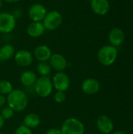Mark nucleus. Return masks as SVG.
Returning <instances> with one entry per match:
<instances>
[{"label":"nucleus","instance_id":"nucleus-28","mask_svg":"<svg viewBox=\"0 0 133 134\" xmlns=\"http://www.w3.org/2000/svg\"><path fill=\"white\" fill-rule=\"evenodd\" d=\"M4 124H5V120L3 119V118L0 115V130L4 126Z\"/></svg>","mask_w":133,"mask_h":134},{"label":"nucleus","instance_id":"nucleus-31","mask_svg":"<svg viewBox=\"0 0 133 134\" xmlns=\"http://www.w3.org/2000/svg\"><path fill=\"white\" fill-rule=\"evenodd\" d=\"M2 0H0V8L2 7Z\"/></svg>","mask_w":133,"mask_h":134},{"label":"nucleus","instance_id":"nucleus-2","mask_svg":"<svg viewBox=\"0 0 133 134\" xmlns=\"http://www.w3.org/2000/svg\"><path fill=\"white\" fill-rule=\"evenodd\" d=\"M118 56L117 48L111 45H106L102 46L97 53L99 62L104 66H110L113 64Z\"/></svg>","mask_w":133,"mask_h":134},{"label":"nucleus","instance_id":"nucleus-5","mask_svg":"<svg viewBox=\"0 0 133 134\" xmlns=\"http://www.w3.org/2000/svg\"><path fill=\"white\" fill-rule=\"evenodd\" d=\"M42 22L45 30L55 31L62 24L63 16L61 13L57 10H52L47 12L45 18Z\"/></svg>","mask_w":133,"mask_h":134},{"label":"nucleus","instance_id":"nucleus-33","mask_svg":"<svg viewBox=\"0 0 133 134\" xmlns=\"http://www.w3.org/2000/svg\"><path fill=\"white\" fill-rule=\"evenodd\" d=\"M132 2H133V0H132Z\"/></svg>","mask_w":133,"mask_h":134},{"label":"nucleus","instance_id":"nucleus-23","mask_svg":"<svg viewBox=\"0 0 133 134\" xmlns=\"http://www.w3.org/2000/svg\"><path fill=\"white\" fill-rule=\"evenodd\" d=\"M66 100V94L65 92L62 91H56L54 94V101L57 104H62Z\"/></svg>","mask_w":133,"mask_h":134},{"label":"nucleus","instance_id":"nucleus-24","mask_svg":"<svg viewBox=\"0 0 133 134\" xmlns=\"http://www.w3.org/2000/svg\"><path fill=\"white\" fill-rule=\"evenodd\" d=\"M14 134H33V132L32 130L22 124L16 129Z\"/></svg>","mask_w":133,"mask_h":134},{"label":"nucleus","instance_id":"nucleus-27","mask_svg":"<svg viewBox=\"0 0 133 134\" xmlns=\"http://www.w3.org/2000/svg\"><path fill=\"white\" fill-rule=\"evenodd\" d=\"M13 13V15L14 16V17L16 19L17 17H20L21 16V10L20 9H15L14 10V12L13 13Z\"/></svg>","mask_w":133,"mask_h":134},{"label":"nucleus","instance_id":"nucleus-6","mask_svg":"<svg viewBox=\"0 0 133 134\" xmlns=\"http://www.w3.org/2000/svg\"><path fill=\"white\" fill-rule=\"evenodd\" d=\"M16 24V19L12 13H0V33L9 34L12 32Z\"/></svg>","mask_w":133,"mask_h":134},{"label":"nucleus","instance_id":"nucleus-11","mask_svg":"<svg viewBox=\"0 0 133 134\" xmlns=\"http://www.w3.org/2000/svg\"><path fill=\"white\" fill-rule=\"evenodd\" d=\"M49 64L56 71H63L68 65L67 59L60 53H53L49 60Z\"/></svg>","mask_w":133,"mask_h":134},{"label":"nucleus","instance_id":"nucleus-7","mask_svg":"<svg viewBox=\"0 0 133 134\" xmlns=\"http://www.w3.org/2000/svg\"><path fill=\"white\" fill-rule=\"evenodd\" d=\"M53 88L56 91L66 92L71 86L69 76L63 71H57L52 79Z\"/></svg>","mask_w":133,"mask_h":134},{"label":"nucleus","instance_id":"nucleus-14","mask_svg":"<svg viewBox=\"0 0 133 134\" xmlns=\"http://www.w3.org/2000/svg\"><path fill=\"white\" fill-rule=\"evenodd\" d=\"M92 10L97 15H105L110 10V2L108 0H91Z\"/></svg>","mask_w":133,"mask_h":134},{"label":"nucleus","instance_id":"nucleus-29","mask_svg":"<svg viewBox=\"0 0 133 134\" xmlns=\"http://www.w3.org/2000/svg\"><path fill=\"white\" fill-rule=\"evenodd\" d=\"M2 1H5V2H9V3H16V2H19L20 0H2Z\"/></svg>","mask_w":133,"mask_h":134},{"label":"nucleus","instance_id":"nucleus-19","mask_svg":"<svg viewBox=\"0 0 133 134\" xmlns=\"http://www.w3.org/2000/svg\"><path fill=\"white\" fill-rule=\"evenodd\" d=\"M15 48L11 44H5L0 48V61H7L15 55Z\"/></svg>","mask_w":133,"mask_h":134},{"label":"nucleus","instance_id":"nucleus-1","mask_svg":"<svg viewBox=\"0 0 133 134\" xmlns=\"http://www.w3.org/2000/svg\"><path fill=\"white\" fill-rule=\"evenodd\" d=\"M6 104L14 112H20L27 107L28 97L24 91L20 89H13L6 96Z\"/></svg>","mask_w":133,"mask_h":134},{"label":"nucleus","instance_id":"nucleus-4","mask_svg":"<svg viewBox=\"0 0 133 134\" xmlns=\"http://www.w3.org/2000/svg\"><path fill=\"white\" fill-rule=\"evenodd\" d=\"M61 134H85V126L76 118L65 119L60 127Z\"/></svg>","mask_w":133,"mask_h":134},{"label":"nucleus","instance_id":"nucleus-21","mask_svg":"<svg viewBox=\"0 0 133 134\" xmlns=\"http://www.w3.org/2000/svg\"><path fill=\"white\" fill-rule=\"evenodd\" d=\"M13 90L12 83L8 80H1L0 81V94L7 96Z\"/></svg>","mask_w":133,"mask_h":134},{"label":"nucleus","instance_id":"nucleus-15","mask_svg":"<svg viewBox=\"0 0 133 134\" xmlns=\"http://www.w3.org/2000/svg\"><path fill=\"white\" fill-rule=\"evenodd\" d=\"M108 39L111 45L117 48L123 43L125 40V33L121 28L114 27L110 31Z\"/></svg>","mask_w":133,"mask_h":134},{"label":"nucleus","instance_id":"nucleus-16","mask_svg":"<svg viewBox=\"0 0 133 134\" xmlns=\"http://www.w3.org/2000/svg\"><path fill=\"white\" fill-rule=\"evenodd\" d=\"M45 29L42 22H34L32 21L27 27V33L30 37L38 38L42 36Z\"/></svg>","mask_w":133,"mask_h":134},{"label":"nucleus","instance_id":"nucleus-18","mask_svg":"<svg viewBox=\"0 0 133 134\" xmlns=\"http://www.w3.org/2000/svg\"><path fill=\"white\" fill-rule=\"evenodd\" d=\"M40 123V117L36 113H29L23 119V125L30 128L31 130L38 127Z\"/></svg>","mask_w":133,"mask_h":134},{"label":"nucleus","instance_id":"nucleus-10","mask_svg":"<svg viewBox=\"0 0 133 134\" xmlns=\"http://www.w3.org/2000/svg\"><path fill=\"white\" fill-rule=\"evenodd\" d=\"M81 89L85 94L94 95L100 91V83L94 78H88L82 82Z\"/></svg>","mask_w":133,"mask_h":134},{"label":"nucleus","instance_id":"nucleus-20","mask_svg":"<svg viewBox=\"0 0 133 134\" xmlns=\"http://www.w3.org/2000/svg\"><path fill=\"white\" fill-rule=\"evenodd\" d=\"M36 70L40 76H49L51 74L52 68L48 62H38Z\"/></svg>","mask_w":133,"mask_h":134},{"label":"nucleus","instance_id":"nucleus-30","mask_svg":"<svg viewBox=\"0 0 133 134\" xmlns=\"http://www.w3.org/2000/svg\"><path fill=\"white\" fill-rule=\"evenodd\" d=\"M111 134H126L125 132H123V131H120V130H118V131H115V132H114V133H112Z\"/></svg>","mask_w":133,"mask_h":134},{"label":"nucleus","instance_id":"nucleus-8","mask_svg":"<svg viewBox=\"0 0 133 134\" xmlns=\"http://www.w3.org/2000/svg\"><path fill=\"white\" fill-rule=\"evenodd\" d=\"M47 13L45 7L40 3H34L28 9V16L34 22H42Z\"/></svg>","mask_w":133,"mask_h":134},{"label":"nucleus","instance_id":"nucleus-25","mask_svg":"<svg viewBox=\"0 0 133 134\" xmlns=\"http://www.w3.org/2000/svg\"><path fill=\"white\" fill-rule=\"evenodd\" d=\"M45 134H61L60 130V129H56V128H51L50 130H49Z\"/></svg>","mask_w":133,"mask_h":134},{"label":"nucleus","instance_id":"nucleus-3","mask_svg":"<svg viewBox=\"0 0 133 134\" xmlns=\"http://www.w3.org/2000/svg\"><path fill=\"white\" fill-rule=\"evenodd\" d=\"M33 88L38 97L46 98L51 95L53 90L52 79L49 76H40L37 79Z\"/></svg>","mask_w":133,"mask_h":134},{"label":"nucleus","instance_id":"nucleus-13","mask_svg":"<svg viewBox=\"0 0 133 134\" xmlns=\"http://www.w3.org/2000/svg\"><path fill=\"white\" fill-rule=\"evenodd\" d=\"M98 130L103 134H110L114 130V123L111 118L107 115H100L96 120Z\"/></svg>","mask_w":133,"mask_h":134},{"label":"nucleus","instance_id":"nucleus-12","mask_svg":"<svg viewBox=\"0 0 133 134\" xmlns=\"http://www.w3.org/2000/svg\"><path fill=\"white\" fill-rule=\"evenodd\" d=\"M52 54V50L48 46L39 45L34 49L33 57L38 62H47L50 59Z\"/></svg>","mask_w":133,"mask_h":134},{"label":"nucleus","instance_id":"nucleus-32","mask_svg":"<svg viewBox=\"0 0 133 134\" xmlns=\"http://www.w3.org/2000/svg\"><path fill=\"white\" fill-rule=\"evenodd\" d=\"M0 134H4V133H0Z\"/></svg>","mask_w":133,"mask_h":134},{"label":"nucleus","instance_id":"nucleus-26","mask_svg":"<svg viewBox=\"0 0 133 134\" xmlns=\"http://www.w3.org/2000/svg\"><path fill=\"white\" fill-rule=\"evenodd\" d=\"M6 104V96L0 94V108H3Z\"/></svg>","mask_w":133,"mask_h":134},{"label":"nucleus","instance_id":"nucleus-17","mask_svg":"<svg viewBox=\"0 0 133 134\" xmlns=\"http://www.w3.org/2000/svg\"><path fill=\"white\" fill-rule=\"evenodd\" d=\"M36 74L30 70L24 71L20 77V80L21 84L25 87H32L37 80Z\"/></svg>","mask_w":133,"mask_h":134},{"label":"nucleus","instance_id":"nucleus-9","mask_svg":"<svg viewBox=\"0 0 133 134\" xmlns=\"http://www.w3.org/2000/svg\"><path fill=\"white\" fill-rule=\"evenodd\" d=\"M14 60L20 67H28L32 64L34 57L32 53L27 49H20L15 53Z\"/></svg>","mask_w":133,"mask_h":134},{"label":"nucleus","instance_id":"nucleus-22","mask_svg":"<svg viewBox=\"0 0 133 134\" xmlns=\"http://www.w3.org/2000/svg\"><path fill=\"white\" fill-rule=\"evenodd\" d=\"M0 115L3 118L4 120H9L10 119H12L13 117L14 111L9 106H6V107L2 108V109L1 110Z\"/></svg>","mask_w":133,"mask_h":134}]
</instances>
